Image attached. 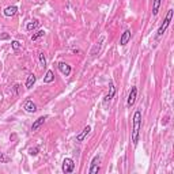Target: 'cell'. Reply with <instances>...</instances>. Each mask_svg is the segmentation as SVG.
<instances>
[{
    "instance_id": "2",
    "label": "cell",
    "mask_w": 174,
    "mask_h": 174,
    "mask_svg": "<svg viewBox=\"0 0 174 174\" xmlns=\"http://www.w3.org/2000/svg\"><path fill=\"white\" fill-rule=\"evenodd\" d=\"M171 19H173V10L170 8V10L167 11V15H166V19L163 21V23L160 24V27L158 29V31H156V37H158V38H160L163 34H165V31H166V29L169 27V24H170Z\"/></svg>"
},
{
    "instance_id": "9",
    "label": "cell",
    "mask_w": 174,
    "mask_h": 174,
    "mask_svg": "<svg viewBox=\"0 0 174 174\" xmlns=\"http://www.w3.org/2000/svg\"><path fill=\"white\" fill-rule=\"evenodd\" d=\"M59 69H60V72L63 73V75H65V76H69L71 75V65H68L67 63H59Z\"/></svg>"
},
{
    "instance_id": "8",
    "label": "cell",
    "mask_w": 174,
    "mask_h": 174,
    "mask_svg": "<svg viewBox=\"0 0 174 174\" xmlns=\"http://www.w3.org/2000/svg\"><path fill=\"white\" fill-rule=\"evenodd\" d=\"M130 35H132L130 30H125V31L121 34V38H120V45H121V46H125V45H127L128 41L130 40Z\"/></svg>"
},
{
    "instance_id": "5",
    "label": "cell",
    "mask_w": 174,
    "mask_h": 174,
    "mask_svg": "<svg viewBox=\"0 0 174 174\" xmlns=\"http://www.w3.org/2000/svg\"><path fill=\"white\" fill-rule=\"evenodd\" d=\"M91 132V127H90V125H87V127H84L83 128V130H82L80 133H79L78 136H76V141H78V143H82V141L84 140V139L87 137V136H89V133Z\"/></svg>"
},
{
    "instance_id": "11",
    "label": "cell",
    "mask_w": 174,
    "mask_h": 174,
    "mask_svg": "<svg viewBox=\"0 0 174 174\" xmlns=\"http://www.w3.org/2000/svg\"><path fill=\"white\" fill-rule=\"evenodd\" d=\"M16 11H18V7L16 5H10V7H7L4 10V16H14L16 14Z\"/></svg>"
},
{
    "instance_id": "7",
    "label": "cell",
    "mask_w": 174,
    "mask_h": 174,
    "mask_svg": "<svg viewBox=\"0 0 174 174\" xmlns=\"http://www.w3.org/2000/svg\"><path fill=\"white\" fill-rule=\"evenodd\" d=\"M114 92H116V87H114L113 82H110V83H109V92H108V95L105 97V99H103V103H105V105L111 101V98L114 97Z\"/></svg>"
},
{
    "instance_id": "10",
    "label": "cell",
    "mask_w": 174,
    "mask_h": 174,
    "mask_svg": "<svg viewBox=\"0 0 174 174\" xmlns=\"http://www.w3.org/2000/svg\"><path fill=\"white\" fill-rule=\"evenodd\" d=\"M24 110H26L27 113H35V111H37V105H35L33 101H27V102L24 103Z\"/></svg>"
},
{
    "instance_id": "15",
    "label": "cell",
    "mask_w": 174,
    "mask_h": 174,
    "mask_svg": "<svg viewBox=\"0 0 174 174\" xmlns=\"http://www.w3.org/2000/svg\"><path fill=\"white\" fill-rule=\"evenodd\" d=\"M160 2H162V0H154V4H152V15H158Z\"/></svg>"
},
{
    "instance_id": "23",
    "label": "cell",
    "mask_w": 174,
    "mask_h": 174,
    "mask_svg": "<svg viewBox=\"0 0 174 174\" xmlns=\"http://www.w3.org/2000/svg\"><path fill=\"white\" fill-rule=\"evenodd\" d=\"M98 163H99V156H94L92 158V160H91V165H98Z\"/></svg>"
},
{
    "instance_id": "18",
    "label": "cell",
    "mask_w": 174,
    "mask_h": 174,
    "mask_svg": "<svg viewBox=\"0 0 174 174\" xmlns=\"http://www.w3.org/2000/svg\"><path fill=\"white\" fill-rule=\"evenodd\" d=\"M38 59H40V64L42 67H46V57L44 53H38Z\"/></svg>"
},
{
    "instance_id": "14",
    "label": "cell",
    "mask_w": 174,
    "mask_h": 174,
    "mask_svg": "<svg viewBox=\"0 0 174 174\" xmlns=\"http://www.w3.org/2000/svg\"><path fill=\"white\" fill-rule=\"evenodd\" d=\"M53 80H54L53 71H48V72H46V75H45V78H44V82H45V83H52Z\"/></svg>"
},
{
    "instance_id": "12",
    "label": "cell",
    "mask_w": 174,
    "mask_h": 174,
    "mask_svg": "<svg viewBox=\"0 0 174 174\" xmlns=\"http://www.w3.org/2000/svg\"><path fill=\"white\" fill-rule=\"evenodd\" d=\"M35 79H37V78H35L34 73H31V75L27 76V79H26V89H31V87L34 86Z\"/></svg>"
},
{
    "instance_id": "1",
    "label": "cell",
    "mask_w": 174,
    "mask_h": 174,
    "mask_svg": "<svg viewBox=\"0 0 174 174\" xmlns=\"http://www.w3.org/2000/svg\"><path fill=\"white\" fill-rule=\"evenodd\" d=\"M140 125H141V111H140V110H136L135 114H133V130H132V141H133V146H137V143H139Z\"/></svg>"
},
{
    "instance_id": "19",
    "label": "cell",
    "mask_w": 174,
    "mask_h": 174,
    "mask_svg": "<svg viewBox=\"0 0 174 174\" xmlns=\"http://www.w3.org/2000/svg\"><path fill=\"white\" fill-rule=\"evenodd\" d=\"M99 170H101L99 165H91V167H90L89 173H90V174H95V173H98Z\"/></svg>"
},
{
    "instance_id": "13",
    "label": "cell",
    "mask_w": 174,
    "mask_h": 174,
    "mask_svg": "<svg viewBox=\"0 0 174 174\" xmlns=\"http://www.w3.org/2000/svg\"><path fill=\"white\" fill-rule=\"evenodd\" d=\"M38 24H40V22H38L37 19H34V21L29 22V23H27V26H26L27 31H33V30H35V29L38 27Z\"/></svg>"
},
{
    "instance_id": "24",
    "label": "cell",
    "mask_w": 174,
    "mask_h": 174,
    "mask_svg": "<svg viewBox=\"0 0 174 174\" xmlns=\"http://www.w3.org/2000/svg\"><path fill=\"white\" fill-rule=\"evenodd\" d=\"M14 90H15L16 94H19V84H15V86H14Z\"/></svg>"
},
{
    "instance_id": "3",
    "label": "cell",
    "mask_w": 174,
    "mask_h": 174,
    "mask_svg": "<svg viewBox=\"0 0 174 174\" xmlns=\"http://www.w3.org/2000/svg\"><path fill=\"white\" fill-rule=\"evenodd\" d=\"M61 170L64 171L65 174L72 173V171L75 170V162H73V159H71V158H65V159L63 160Z\"/></svg>"
},
{
    "instance_id": "6",
    "label": "cell",
    "mask_w": 174,
    "mask_h": 174,
    "mask_svg": "<svg viewBox=\"0 0 174 174\" xmlns=\"http://www.w3.org/2000/svg\"><path fill=\"white\" fill-rule=\"evenodd\" d=\"M48 118V116H41V117H38L37 120H35L34 122H33V125H31V130L33 132H35V130H38L41 128V125L45 122V120Z\"/></svg>"
},
{
    "instance_id": "21",
    "label": "cell",
    "mask_w": 174,
    "mask_h": 174,
    "mask_svg": "<svg viewBox=\"0 0 174 174\" xmlns=\"http://www.w3.org/2000/svg\"><path fill=\"white\" fill-rule=\"evenodd\" d=\"M38 151H40V148H38V147H34V148H30L29 150V154L33 155V156H35V155L38 154Z\"/></svg>"
},
{
    "instance_id": "16",
    "label": "cell",
    "mask_w": 174,
    "mask_h": 174,
    "mask_svg": "<svg viewBox=\"0 0 174 174\" xmlns=\"http://www.w3.org/2000/svg\"><path fill=\"white\" fill-rule=\"evenodd\" d=\"M44 35H45V31H44V30H38L37 33H34V34L31 35V41H37L38 38L44 37Z\"/></svg>"
},
{
    "instance_id": "4",
    "label": "cell",
    "mask_w": 174,
    "mask_h": 174,
    "mask_svg": "<svg viewBox=\"0 0 174 174\" xmlns=\"http://www.w3.org/2000/svg\"><path fill=\"white\" fill-rule=\"evenodd\" d=\"M136 95H137V89L135 86L130 87V91H129V95H128V99H127V105L129 106H133L135 105V101H136Z\"/></svg>"
},
{
    "instance_id": "22",
    "label": "cell",
    "mask_w": 174,
    "mask_h": 174,
    "mask_svg": "<svg viewBox=\"0 0 174 174\" xmlns=\"http://www.w3.org/2000/svg\"><path fill=\"white\" fill-rule=\"evenodd\" d=\"M3 40H10V34H7V33L0 34V41H3Z\"/></svg>"
},
{
    "instance_id": "17",
    "label": "cell",
    "mask_w": 174,
    "mask_h": 174,
    "mask_svg": "<svg viewBox=\"0 0 174 174\" xmlns=\"http://www.w3.org/2000/svg\"><path fill=\"white\" fill-rule=\"evenodd\" d=\"M11 46H12V49H14L15 52H18L19 49L22 48V44L19 42V41H12V42H11Z\"/></svg>"
},
{
    "instance_id": "20",
    "label": "cell",
    "mask_w": 174,
    "mask_h": 174,
    "mask_svg": "<svg viewBox=\"0 0 174 174\" xmlns=\"http://www.w3.org/2000/svg\"><path fill=\"white\" fill-rule=\"evenodd\" d=\"M10 160L11 159L4 154V152H0V163H8Z\"/></svg>"
}]
</instances>
